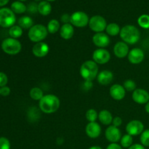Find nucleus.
Masks as SVG:
<instances>
[{
	"label": "nucleus",
	"instance_id": "f257e3e1",
	"mask_svg": "<svg viewBox=\"0 0 149 149\" xmlns=\"http://www.w3.org/2000/svg\"><path fill=\"white\" fill-rule=\"evenodd\" d=\"M61 101L58 96L52 94H47L43 96L39 101V107L41 111L45 113H53L59 109Z\"/></svg>",
	"mask_w": 149,
	"mask_h": 149
},
{
	"label": "nucleus",
	"instance_id": "f03ea898",
	"mask_svg": "<svg viewBox=\"0 0 149 149\" xmlns=\"http://www.w3.org/2000/svg\"><path fill=\"white\" fill-rule=\"evenodd\" d=\"M120 38L127 45H135L141 38L140 31L133 25H126L121 29Z\"/></svg>",
	"mask_w": 149,
	"mask_h": 149
},
{
	"label": "nucleus",
	"instance_id": "7ed1b4c3",
	"mask_svg": "<svg viewBox=\"0 0 149 149\" xmlns=\"http://www.w3.org/2000/svg\"><path fill=\"white\" fill-rule=\"evenodd\" d=\"M79 72L84 81H93L98 74V65L95 61L89 60L81 64Z\"/></svg>",
	"mask_w": 149,
	"mask_h": 149
},
{
	"label": "nucleus",
	"instance_id": "20e7f679",
	"mask_svg": "<svg viewBox=\"0 0 149 149\" xmlns=\"http://www.w3.org/2000/svg\"><path fill=\"white\" fill-rule=\"evenodd\" d=\"M48 31L46 26L42 24H35L29 30V39L34 43L43 42L47 36Z\"/></svg>",
	"mask_w": 149,
	"mask_h": 149
},
{
	"label": "nucleus",
	"instance_id": "39448f33",
	"mask_svg": "<svg viewBox=\"0 0 149 149\" xmlns=\"http://www.w3.org/2000/svg\"><path fill=\"white\" fill-rule=\"evenodd\" d=\"M1 49L6 54L15 55L21 51L22 45L17 39L10 37L3 40L1 43Z\"/></svg>",
	"mask_w": 149,
	"mask_h": 149
},
{
	"label": "nucleus",
	"instance_id": "423d86ee",
	"mask_svg": "<svg viewBox=\"0 0 149 149\" xmlns=\"http://www.w3.org/2000/svg\"><path fill=\"white\" fill-rule=\"evenodd\" d=\"M16 17L13 10L7 7L0 9V26L3 28H10L14 26Z\"/></svg>",
	"mask_w": 149,
	"mask_h": 149
},
{
	"label": "nucleus",
	"instance_id": "0eeeda50",
	"mask_svg": "<svg viewBox=\"0 0 149 149\" xmlns=\"http://www.w3.org/2000/svg\"><path fill=\"white\" fill-rule=\"evenodd\" d=\"M89 27L95 33H100L103 32L106 29L107 23L106 20L103 16L94 15L90 18L89 20Z\"/></svg>",
	"mask_w": 149,
	"mask_h": 149
},
{
	"label": "nucleus",
	"instance_id": "6e6552de",
	"mask_svg": "<svg viewBox=\"0 0 149 149\" xmlns=\"http://www.w3.org/2000/svg\"><path fill=\"white\" fill-rule=\"evenodd\" d=\"M89 18L87 13L82 11H77L71 15L70 23L77 28H84L89 24Z\"/></svg>",
	"mask_w": 149,
	"mask_h": 149
},
{
	"label": "nucleus",
	"instance_id": "1a4fd4ad",
	"mask_svg": "<svg viewBox=\"0 0 149 149\" xmlns=\"http://www.w3.org/2000/svg\"><path fill=\"white\" fill-rule=\"evenodd\" d=\"M111 59V54L107 49L105 48H98L95 49L93 53V61L97 64L103 65L107 63Z\"/></svg>",
	"mask_w": 149,
	"mask_h": 149
},
{
	"label": "nucleus",
	"instance_id": "9d476101",
	"mask_svg": "<svg viewBox=\"0 0 149 149\" xmlns=\"http://www.w3.org/2000/svg\"><path fill=\"white\" fill-rule=\"evenodd\" d=\"M144 131V125L140 120L134 119L127 123L126 126L127 134L132 135V136H137L141 135Z\"/></svg>",
	"mask_w": 149,
	"mask_h": 149
},
{
	"label": "nucleus",
	"instance_id": "9b49d317",
	"mask_svg": "<svg viewBox=\"0 0 149 149\" xmlns=\"http://www.w3.org/2000/svg\"><path fill=\"white\" fill-rule=\"evenodd\" d=\"M128 61L130 63L138 65L141 63L145 58V53L141 48L135 47L131 49L127 55Z\"/></svg>",
	"mask_w": 149,
	"mask_h": 149
},
{
	"label": "nucleus",
	"instance_id": "f8f14e48",
	"mask_svg": "<svg viewBox=\"0 0 149 149\" xmlns=\"http://www.w3.org/2000/svg\"><path fill=\"white\" fill-rule=\"evenodd\" d=\"M105 136L108 141L113 143H117L122 138V132L119 127L113 125H110L107 127L105 132Z\"/></svg>",
	"mask_w": 149,
	"mask_h": 149
},
{
	"label": "nucleus",
	"instance_id": "ddd939ff",
	"mask_svg": "<svg viewBox=\"0 0 149 149\" xmlns=\"http://www.w3.org/2000/svg\"><path fill=\"white\" fill-rule=\"evenodd\" d=\"M93 42L98 48H106L110 45V37L103 32L95 33L93 36Z\"/></svg>",
	"mask_w": 149,
	"mask_h": 149
},
{
	"label": "nucleus",
	"instance_id": "4468645a",
	"mask_svg": "<svg viewBox=\"0 0 149 149\" xmlns=\"http://www.w3.org/2000/svg\"><path fill=\"white\" fill-rule=\"evenodd\" d=\"M132 97L133 101L138 104H146L149 101V93L144 89H136L132 93Z\"/></svg>",
	"mask_w": 149,
	"mask_h": 149
},
{
	"label": "nucleus",
	"instance_id": "2eb2a0df",
	"mask_svg": "<svg viewBox=\"0 0 149 149\" xmlns=\"http://www.w3.org/2000/svg\"><path fill=\"white\" fill-rule=\"evenodd\" d=\"M49 47L46 42H38L32 47V53L36 58H44L49 53Z\"/></svg>",
	"mask_w": 149,
	"mask_h": 149
},
{
	"label": "nucleus",
	"instance_id": "dca6fc26",
	"mask_svg": "<svg viewBox=\"0 0 149 149\" xmlns=\"http://www.w3.org/2000/svg\"><path fill=\"white\" fill-rule=\"evenodd\" d=\"M102 132L100 125L97 122H89L85 127V132L87 136L93 139L98 138Z\"/></svg>",
	"mask_w": 149,
	"mask_h": 149
},
{
	"label": "nucleus",
	"instance_id": "f3484780",
	"mask_svg": "<svg viewBox=\"0 0 149 149\" xmlns=\"http://www.w3.org/2000/svg\"><path fill=\"white\" fill-rule=\"evenodd\" d=\"M110 95L113 100H122L125 98L126 95V90L125 87L119 84H115L110 87L109 90Z\"/></svg>",
	"mask_w": 149,
	"mask_h": 149
},
{
	"label": "nucleus",
	"instance_id": "a211bd4d",
	"mask_svg": "<svg viewBox=\"0 0 149 149\" xmlns=\"http://www.w3.org/2000/svg\"><path fill=\"white\" fill-rule=\"evenodd\" d=\"M113 54L118 58H125L130 52L129 46L125 42H118L113 47Z\"/></svg>",
	"mask_w": 149,
	"mask_h": 149
},
{
	"label": "nucleus",
	"instance_id": "6ab92c4d",
	"mask_svg": "<svg viewBox=\"0 0 149 149\" xmlns=\"http://www.w3.org/2000/svg\"><path fill=\"white\" fill-rule=\"evenodd\" d=\"M96 79L97 82L101 85H109L113 81V74L109 70H103L98 73Z\"/></svg>",
	"mask_w": 149,
	"mask_h": 149
},
{
	"label": "nucleus",
	"instance_id": "aec40b11",
	"mask_svg": "<svg viewBox=\"0 0 149 149\" xmlns=\"http://www.w3.org/2000/svg\"><path fill=\"white\" fill-rule=\"evenodd\" d=\"M74 34V26L71 23H65L60 29V35L61 38L65 40H68L71 39Z\"/></svg>",
	"mask_w": 149,
	"mask_h": 149
},
{
	"label": "nucleus",
	"instance_id": "412c9836",
	"mask_svg": "<svg viewBox=\"0 0 149 149\" xmlns=\"http://www.w3.org/2000/svg\"><path fill=\"white\" fill-rule=\"evenodd\" d=\"M113 116H112L111 113L109 111L106 110H102L99 112L98 113V119L104 125H111L113 121Z\"/></svg>",
	"mask_w": 149,
	"mask_h": 149
},
{
	"label": "nucleus",
	"instance_id": "4be33fe9",
	"mask_svg": "<svg viewBox=\"0 0 149 149\" xmlns=\"http://www.w3.org/2000/svg\"><path fill=\"white\" fill-rule=\"evenodd\" d=\"M52 12V6L47 1H41L38 4V13L43 16L49 15Z\"/></svg>",
	"mask_w": 149,
	"mask_h": 149
},
{
	"label": "nucleus",
	"instance_id": "5701e85b",
	"mask_svg": "<svg viewBox=\"0 0 149 149\" xmlns=\"http://www.w3.org/2000/svg\"><path fill=\"white\" fill-rule=\"evenodd\" d=\"M18 26L23 29H30L33 26V20L31 17L27 15L20 17L18 19Z\"/></svg>",
	"mask_w": 149,
	"mask_h": 149
},
{
	"label": "nucleus",
	"instance_id": "b1692460",
	"mask_svg": "<svg viewBox=\"0 0 149 149\" xmlns=\"http://www.w3.org/2000/svg\"><path fill=\"white\" fill-rule=\"evenodd\" d=\"M106 33L110 36H116L120 33L121 28L116 23H111L107 25L106 29Z\"/></svg>",
	"mask_w": 149,
	"mask_h": 149
},
{
	"label": "nucleus",
	"instance_id": "393cba45",
	"mask_svg": "<svg viewBox=\"0 0 149 149\" xmlns=\"http://www.w3.org/2000/svg\"><path fill=\"white\" fill-rule=\"evenodd\" d=\"M11 10H13V13L16 14H22L27 11V7L22 1H15L12 3Z\"/></svg>",
	"mask_w": 149,
	"mask_h": 149
},
{
	"label": "nucleus",
	"instance_id": "a878e982",
	"mask_svg": "<svg viewBox=\"0 0 149 149\" xmlns=\"http://www.w3.org/2000/svg\"><path fill=\"white\" fill-rule=\"evenodd\" d=\"M47 29L48 33H52V34L56 33L61 29L60 23L58 22V20H55V19H52V20L49 21L47 26Z\"/></svg>",
	"mask_w": 149,
	"mask_h": 149
},
{
	"label": "nucleus",
	"instance_id": "bb28decb",
	"mask_svg": "<svg viewBox=\"0 0 149 149\" xmlns=\"http://www.w3.org/2000/svg\"><path fill=\"white\" fill-rule=\"evenodd\" d=\"M29 95H30V97L32 100H39V101L44 96V93L42 89L37 87H33V88L30 90Z\"/></svg>",
	"mask_w": 149,
	"mask_h": 149
},
{
	"label": "nucleus",
	"instance_id": "cd10ccee",
	"mask_svg": "<svg viewBox=\"0 0 149 149\" xmlns=\"http://www.w3.org/2000/svg\"><path fill=\"white\" fill-rule=\"evenodd\" d=\"M9 34H10V37L13 38V39L20 38L23 35V29L20 27L18 25L17 26L14 25L9 29Z\"/></svg>",
	"mask_w": 149,
	"mask_h": 149
},
{
	"label": "nucleus",
	"instance_id": "c85d7f7f",
	"mask_svg": "<svg viewBox=\"0 0 149 149\" xmlns=\"http://www.w3.org/2000/svg\"><path fill=\"white\" fill-rule=\"evenodd\" d=\"M138 24L144 29H149V15H141L138 18Z\"/></svg>",
	"mask_w": 149,
	"mask_h": 149
},
{
	"label": "nucleus",
	"instance_id": "c756f323",
	"mask_svg": "<svg viewBox=\"0 0 149 149\" xmlns=\"http://www.w3.org/2000/svg\"><path fill=\"white\" fill-rule=\"evenodd\" d=\"M132 143H133V138H132V135H129V134L123 135L120 140L121 146H122L123 148H129L132 145Z\"/></svg>",
	"mask_w": 149,
	"mask_h": 149
},
{
	"label": "nucleus",
	"instance_id": "7c9ffc66",
	"mask_svg": "<svg viewBox=\"0 0 149 149\" xmlns=\"http://www.w3.org/2000/svg\"><path fill=\"white\" fill-rule=\"evenodd\" d=\"M85 116L89 122H96V120L98 119V113L95 109H90L87 111Z\"/></svg>",
	"mask_w": 149,
	"mask_h": 149
},
{
	"label": "nucleus",
	"instance_id": "2f4dec72",
	"mask_svg": "<svg viewBox=\"0 0 149 149\" xmlns=\"http://www.w3.org/2000/svg\"><path fill=\"white\" fill-rule=\"evenodd\" d=\"M141 143L144 147H149V129L145 130L143 132L141 133Z\"/></svg>",
	"mask_w": 149,
	"mask_h": 149
},
{
	"label": "nucleus",
	"instance_id": "473e14b6",
	"mask_svg": "<svg viewBox=\"0 0 149 149\" xmlns=\"http://www.w3.org/2000/svg\"><path fill=\"white\" fill-rule=\"evenodd\" d=\"M123 87H125V90L128 92H133L134 90H135L137 89L136 83L132 79H127L124 82Z\"/></svg>",
	"mask_w": 149,
	"mask_h": 149
},
{
	"label": "nucleus",
	"instance_id": "72a5a7b5",
	"mask_svg": "<svg viewBox=\"0 0 149 149\" xmlns=\"http://www.w3.org/2000/svg\"><path fill=\"white\" fill-rule=\"evenodd\" d=\"M11 145L10 142L7 138L1 137L0 138V149H10Z\"/></svg>",
	"mask_w": 149,
	"mask_h": 149
},
{
	"label": "nucleus",
	"instance_id": "f704fd0d",
	"mask_svg": "<svg viewBox=\"0 0 149 149\" xmlns=\"http://www.w3.org/2000/svg\"><path fill=\"white\" fill-rule=\"evenodd\" d=\"M27 11L31 14H36L38 13V4L36 2L29 3L27 6Z\"/></svg>",
	"mask_w": 149,
	"mask_h": 149
},
{
	"label": "nucleus",
	"instance_id": "c9c22d12",
	"mask_svg": "<svg viewBox=\"0 0 149 149\" xmlns=\"http://www.w3.org/2000/svg\"><path fill=\"white\" fill-rule=\"evenodd\" d=\"M8 82V77L4 72H0V87L7 86Z\"/></svg>",
	"mask_w": 149,
	"mask_h": 149
},
{
	"label": "nucleus",
	"instance_id": "e433bc0d",
	"mask_svg": "<svg viewBox=\"0 0 149 149\" xmlns=\"http://www.w3.org/2000/svg\"><path fill=\"white\" fill-rule=\"evenodd\" d=\"M0 91H1V95L4 96V97L8 96L10 94V93H11V90H10V87H7V86L0 87Z\"/></svg>",
	"mask_w": 149,
	"mask_h": 149
},
{
	"label": "nucleus",
	"instance_id": "4c0bfd02",
	"mask_svg": "<svg viewBox=\"0 0 149 149\" xmlns=\"http://www.w3.org/2000/svg\"><path fill=\"white\" fill-rule=\"evenodd\" d=\"M93 87V81H84V82L82 83V85H81V88L84 90H89Z\"/></svg>",
	"mask_w": 149,
	"mask_h": 149
},
{
	"label": "nucleus",
	"instance_id": "58836bf2",
	"mask_svg": "<svg viewBox=\"0 0 149 149\" xmlns=\"http://www.w3.org/2000/svg\"><path fill=\"white\" fill-rule=\"evenodd\" d=\"M122 118L119 117V116H116L113 119V121H112V125L115 127H119L122 125Z\"/></svg>",
	"mask_w": 149,
	"mask_h": 149
},
{
	"label": "nucleus",
	"instance_id": "ea45409f",
	"mask_svg": "<svg viewBox=\"0 0 149 149\" xmlns=\"http://www.w3.org/2000/svg\"><path fill=\"white\" fill-rule=\"evenodd\" d=\"M61 22H62L63 24L65 23H70V20H71V15H69L67 13H65V14L63 15L61 17Z\"/></svg>",
	"mask_w": 149,
	"mask_h": 149
},
{
	"label": "nucleus",
	"instance_id": "a19ab883",
	"mask_svg": "<svg viewBox=\"0 0 149 149\" xmlns=\"http://www.w3.org/2000/svg\"><path fill=\"white\" fill-rule=\"evenodd\" d=\"M106 149H122V148L120 145L117 144L116 143H113L109 144Z\"/></svg>",
	"mask_w": 149,
	"mask_h": 149
},
{
	"label": "nucleus",
	"instance_id": "79ce46f5",
	"mask_svg": "<svg viewBox=\"0 0 149 149\" xmlns=\"http://www.w3.org/2000/svg\"><path fill=\"white\" fill-rule=\"evenodd\" d=\"M128 149H146L145 147L142 145V144H133V145L131 146Z\"/></svg>",
	"mask_w": 149,
	"mask_h": 149
},
{
	"label": "nucleus",
	"instance_id": "37998d69",
	"mask_svg": "<svg viewBox=\"0 0 149 149\" xmlns=\"http://www.w3.org/2000/svg\"><path fill=\"white\" fill-rule=\"evenodd\" d=\"M9 1H10V0H0V7L6 5V4L9 2Z\"/></svg>",
	"mask_w": 149,
	"mask_h": 149
},
{
	"label": "nucleus",
	"instance_id": "c03bdc74",
	"mask_svg": "<svg viewBox=\"0 0 149 149\" xmlns=\"http://www.w3.org/2000/svg\"><path fill=\"white\" fill-rule=\"evenodd\" d=\"M145 110H146V111L147 112V113H149V101L146 103V104Z\"/></svg>",
	"mask_w": 149,
	"mask_h": 149
},
{
	"label": "nucleus",
	"instance_id": "a18cd8bd",
	"mask_svg": "<svg viewBox=\"0 0 149 149\" xmlns=\"http://www.w3.org/2000/svg\"><path fill=\"white\" fill-rule=\"evenodd\" d=\"M89 149H103L100 146H91Z\"/></svg>",
	"mask_w": 149,
	"mask_h": 149
},
{
	"label": "nucleus",
	"instance_id": "49530a36",
	"mask_svg": "<svg viewBox=\"0 0 149 149\" xmlns=\"http://www.w3.org/2000/svg\"><path fill=\"white\" fill-rule=\"evenodd\" d=\"M46 1H55V0H46Z\"/></svg>",
	"mask_w": 149,
	"mask_h": 149
},
{
	"label": "nucleus",
	"instance_id": "de8ad7c7",
	"mask_svg": "<svg viewBox=\"0 0 149 149\" xmlns=\"http://www.w3.org/2000/svg\"><path fill=\"white\" fill-rule=\"evenodd\" d=\"M18 1H27V0H18Z\"/></svg>",
	"mask_w": 149,
	"mask_h": 149
},
{
	"label": "nucleus",
	"instance_id": "09e8293b",
	"mask_svg": "<svg viewBox=\"0 0 149 149\" xmlns=\"http://www.w3.org/2000/svg\"><path fill=\"white\" fill-rule=\"evenodd\" d=\"M34 1H40L41 0H34Z\"/></svg>",
	"mask_w": 149,
	"mask_h": 149
},
{
	"label": "nucleus",
	"instance_id": "8fccbe9b",
	"mask_svg": "<svg viewBox=\"0 0 149 149\" xmlns=\"http://www.w3.org/2000/svg\"><path fill=\"white\" fill-rule=\"evenodd\" d=\"M0 95H1V91H0Z\"/></svg>",
	"mask_w": 149,
	"mask_h": 149
}]
</instances>
